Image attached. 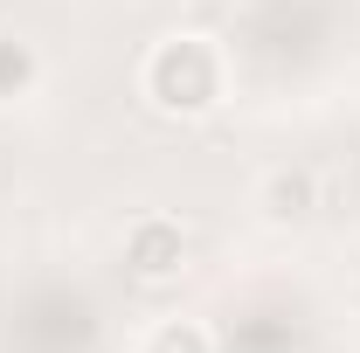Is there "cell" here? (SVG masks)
I'll return each instance as SVG.
<instances>
[{"mask_svg":"<svg viewBox=\"0 0 360 353\" xmlns=\"http://www.w3.org/2000/svg\"><path fill=\"white\" fill-rule=\"evenodd\" d=\"M146 97L160 111H174V118H201L222 97V56H215V42H201V35L160 42L146 56Z\"/></svg>","mask_w":360,"mask_h":353,"instance_id":"1","label":"cell"},{"mask_svg":"<svg viewBox=\"0 0 360 353\" xmlns=\"http://www.w3.org/2000/svg\"><path fill=\"white\" fill-rule=\"evenodd\" d=\"M180 264H187V236H180V222L146 215L132 236H125V270H132L139 284H174Z\"/></svg>","mask_w":360,"mask_h":353,"instance_id":"2","label":"cell"},{"mask_svg":"<svg viewBox=\"0 0 360 353\" xmlns=\"http://www.w3.org/2000/svg\"><path fill=\"white\" fill-rule=\"evenodd\" d=\"M264 208L277 222H298L305 208H312V174H270V187H264Z\"/></svg>","mask_w":360,"mask_h":353,"instance_id":"3","label":"cell"},{"mask_svg":"<svg viewBox=\"0 0 360 353\" xmlns=\"http://www.w3.org/2000/svg\"><path fill=\"white\" fill-rule=\"evenodd\" d=\"M146 353H215V340H208L194 319H167V326L146 340Z\"/></svg>","mask_w":360,"mask_h":353,"instance_id":"4","label":"cell"},{"mask_svg":"<svg viewBox=\"0 0 360 353\" xmlns=\"http://www.w3.org/2000/svg\"><path fill=\"white\" fill-rule=\"evenodd\" d=\"M35 84V49L28 42H0V97H21Z\"/></svg>","mask_w":360,"mask_h":353,"instance_id":"5","label":"cell"}]
</instances>
